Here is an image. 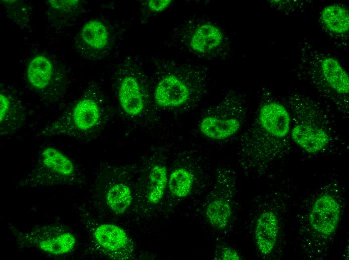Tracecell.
I'll list each match as a JSON object with an SVG mask.
<instances>
[{"label": "cell", "instance_id": "cell-22", "mask_svg": "<svg viewBox=\"0 0 349 260\" xmlns=\"http://www.w3.org/2000/svg\"><path fill=\"white\" fill-rule=\"evenodd\" d=\"M171 0H150L148 7L152 12H159L166 9L171 3Z\"/></svg>", "mask_w": 349, "mask_h": 260}, {"label": "cell", "instance_id": "cell-18", "mask_svg": "<svg viewBox=\"0 0 349 260\" xmlns=\"http://www.w3.org/2000/svg\"><path fill=\"white\" fill-rule=\"evenodd\" d=\"M148 178L147 199L151 204H156L161 200L168 182L165 166L161 164L153 166Z\"/></svg>", "mask_w": 349, "mask_h": 260}, {"label": "cell", "instance_id": "cell-5", "mask_svg": "<svg viewBox=\"0 0 349 260\" xmlns=\"http://www.w3.org/2000/svg\"><path fill=\"white\" fill-rule=\"evenodd\" d=\"M300 109L292 94H290ZM299 98L306 114H303L306 118L304 120H299L291 128L290 136L293 142L306 152L315 154L324 150L330 142V135L324 126L315 123L311 118L312 114L317 106L314 101H312L310 118H308L304 100V96L298 93Z\"/></svg>", "mask_w": 349, "mask_h": 260}, {"label": "cell", "instance_id": "cell-1", "mask_svg": "<svg viewBox=\"0 0 349 260\" xmlns=\"http://www.w3.org/2000/svg\"><path fill=\"white\" fill-rule=\"evenodd\" d=\"M298 50L294 69L298 76L308 80L340 110H348L349 77L338 60L306 38L299 42Z\"/></svg>", "mask_w": 349, "mask_h": 260}, {"label": "cell", "instance_id": "cell-4", "mask_svg": "<svg viewBox=\"0 0 349 260\" xmlns=\"http://www.w3.org/2000/svg\"><path fill=\"white\" fill-rule=\"evenodd\" d=\"M18 240L47 254L62 256L73 250L77 240L70 232L59 226H42L18 234Z\"/></svg>", "mask_w": 349, "mask_h": 260}, {"label": "cell", "instance_id": "cell-3", "mask_svg": "<svg viewBox=\"0 0 349 260\" xmlns=\"http://www.w3.org/2000/svg\"><path fill=\"white\" fill-rule=\"evenodd\" d=\"M73 161L59 149L52 146L40 152L35 166L23 182L33 186H49L71 182L76 174Z\"/></svg>", "mask_w": 349, "mask_h": 260}, {"label": "cell", "instance_id": "cell-11", "mask_svg": "<svg viewBox=\"0 0 349 260\" xmlns=\"http://www.w3.org/2000/svg\"><path fill=\"white\" fill-rule=\"evenodd\" d=\"M118 96L121 108L127 114L135 116L141 113L144 104L139 84L134 77L127 76L122 80Z\"/></svg>", "mask_w": 349, "mask_h": 260}, {"label": "cell", "instance_id": "cell-14", "mask_svg": "<svg viewBox=\"0 0 349 260\" xmlns=\"http://www.w3.org/2000/svg\"><path fill=\"white\" fill-rule=\"evenodd\" d=\"M93 234L97 244L109 252H115L121 250L128 242V236L124 230L114 224L98 225Z\"/></svg>", "mask_w": 349, "mask_h": 260}, {"label": "cell", "instance_id": "cell-12", "mask_svg": "<svg viewBox=\"0 0 349 260\" xmlns=\"http://www.w3.org/2000/svg\"><path fill=\"white\" fill-rule=\"evenodd\" d=\"M241 122L237 118H222L209 116L202 118L199 129L205 136L214 140H222L235 134L240 129Z\"/></svg>", "mask_w": 349, "mask_h": 260}, {"label": "cell", "instance_id": "cell-9", "mask_svg": "<svg viewBox=\"0 0 349 260\" xmlns=\"http://www.w3.org/2000/svg\"><path fill=\"white\" fill-rule=\"evenodd\" d=\"M190 95L188 85L174 74H168L161 78L154 91L155 103L162 108L181 106L189 100Z\"/></svg>", "mask_w": 349, "mask_h": 260}, {"label": "cell", "instance_id": "cell-7", "mask_svg": "<svg viewBox=\"0 0 349 260\" xmlns=\"http://www.w3.org/2000/svg\"><path fill=\"white\" fill-rule=\"evenodd\" d=\"M340 212V205L332 196L324 194L318 196L309 212L310 227L321 236H330L337 228Z\"/></svg>", "mask_w": 349, "mask_h": 260}, {"label": "cell", "instance_id": "cell-23", "mask_svg": "<svg viewBox=\"0 0 349 260\" xmlns=\"http://www.w3.org/2000/svg\"><path fill=\"white\" fill-rule=\"evenodd\" d=\"M51 6L56 10H63L67 8L75 6L79 3V0H51L49 1Z\"/></svg>", "mask_w": 349, "mask_h": 260}, {"label": "cell", "instance_id": "cell-8", "mask_svg": "<svg viewBox=\"0 0 349 260\" xmlns=\"http://www.w3.org/2000/svg\"><path fill=\"white\" fill-rule=\"evenodd\" d=\"M319 22L323 30L337 46L346 49L348 46L349 12L347 7L338 3L324 6L319 13Z\"/></svg>", "mask_w": 349, "mask_h": 260}, {"label": "cell", "instance_id": "cell-6", "mask_svg": "<svg viewBox=\"0 0 349 260\" xmlns=\"http://www.w3.org/2000/svg\"><path fill=\"white\" fill-rule=\"evenodd\" d=\"M225 35L217 24L199 19L189 32L187 45L190 50L202 57L215 56L224 50Z\"/></svg>", "mask_w": 349, "mask_h": 260}, {"label": "cell", "instance_id": "cell-19", "mask_svg": "<svg viewBox=\"0 0 349 260\" xmlns=\"http://www.w3.org/2000/svg\"><path fill=\"white\" fill-rule=\"evenodd\" d=\"M168 186L174 196L183 198L188 196L194 184V176L188 170L178 168L173 170L168 179Z\"/></svg>", "mask_w": 349, "mask_h": 260}, {"label": "cell", "instance_id": "cell-13", "mask_svg": "<svg viewBox=\"0 0 349 260\" xmlns=\"http://www.w3.org/2000/svg\"><path fill=\"white\" fill-rule=\"evenodd\" d=\"M54 68L51 61L44 55H37L30 61L26 76L30 86L39 92L46 90L52 84Z\"/></svg>", "mask_w": 349, "mask_h": 260}, {"label": "cell", "instance_id": "cell-24", "mask_svg": "<svg viewBox=\"0 0 349 260\" xmlns=\"http://www.w3.org/2000/svg\"><path fill=\"white\" fill-rule=\"evenodd\" d=\"M223 260H238L241 258L239 254L231 248H225L222 252Z\"/></svg>", "mask_w": 349, "mask_h": 260}, {"label": "cell", "instance_id": "cell-21", "mask_svg": "<svg viewBox=\"0 0 349 260\" xmlns=\"http://www.w3.org/2000/svg\"><path fill=\"white\" fill-rule=\"evenodd\" d=\"M272 7L280 12L289 14L293 12L302 10L307 7H309L313 2L308 0H270Z\"/></svg>", "mask_w": 349, "mask_h": 260}, {"label": "cell", "instance_id": "cell-20", "mask_svg": "<svg viewBox=\"0 0 349 260\" xmlns=\"http://www.w3.org/2000/svg\"><path fill=\"white\" fill-rule=\"evenodd\" d=\"M206 216L212 226L219 230L224 229L231 218V206L224 200H215L208 204Z\"/></svg>", "mask_w": 349, "mask_h": 260}, {"label": "cell", "instance_id": "cell-17", "mask_svg": "<svg viewBox=\"0 0 349 260\" xmlns=\"http://www.w3.org/2000/svg\"><path fill=\"white\" fill-rule=\"evenodd\" d=\"M80 36L83 42L94 50L104 48L108 42L107 28L103 23L97 20L86 23L81 30Z\"/></svg>", "mask_w": 349, "mask_h": 260}, {"label": "cell", "instance_id": "cell-2", "mask_svg": "<svg viewBox=\"0 0 349 260\" xmlns=\"http://www.w3.org/2000/svg\"><path fill=\"white\" fill-rule=\"evenodd\" d=\"M101 118L98 102L91 98H82L69 112L40 129L36 136L76 138L94 130L100 123Z\"/></svg>", "mask_w": 349, "mask_h": 260}, {"label": "cell", "instance_id": "cell-16", "mask_svg": "<svg viewBox=\"0 0 349 260\" xmlns=\"http://www.w3.org/2000/svg\"><path fill=\"white\" fill-rule=\"evenodd\" d=\"M105 200L107 206L112 212L116 214H122L130 206L132 195L128 186L123 183H117L109 187Z\"/></svg>", "mask_w": 349, "mask_h": 260}, {"label": "cell", "instance_id": "cell-10", "mask_svg": "<svg viewBox=\"0 0 349 260\" xmlns=\"http://www.w3.org/2000/svg\"><path fill=\"white\" fill-rule=\"evenodd\" d=\"M279 232V220L272 210L262 212L258 217L255 230V238L259 252L269 254L274 248Z\"/></svg>", "mask_w": 349, "mask_h": 260}, {"label": "cell", "instance_id": "cell-15", "mask_svg": "<svg viewBox=\"0 0 349 260\" xmlns=\"http://www.w3.org/2000/svg\"><path fill=\"white\" fill-rule=\"evenodd\" d=\"M11 98L7 94H0V133L2 137L10 136L25 124L24 114L13 108Z\"/></svg>", "mask_w": 349, "mask_h": 260}]
</instances>
